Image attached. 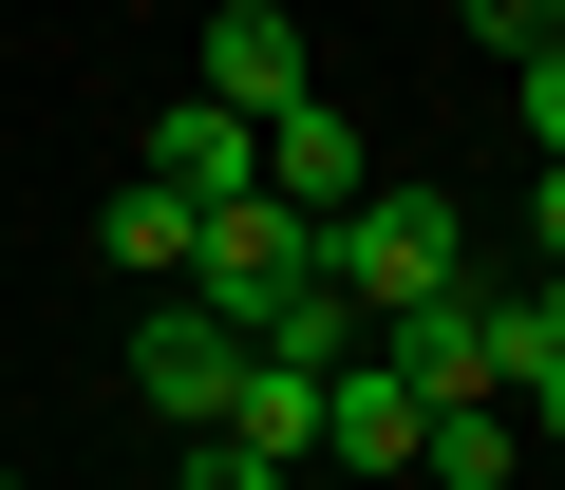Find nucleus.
I'll use <instances>...</instances> for the list:
<instances>
[{
  "mask_svg": "<svg viewBox=\"0 0 565 490\" xmlns=\"http://www.w3.org/2000/svg\"><path fill=\"white\" fill-rule=\"evenodd\" d=\"M527 245H546V265H565V170H527Z\"/></svg>",
  "mask_w": 565,
  "mask_h": 490,
  "instance_id": "obj_12",
  "label": "nucleus"
},
{
  "mask_svg": "<svg viewBox=\"0 0 565 490\" xmlns=\"http://www.w3.org/2000/svg\"><path fill=\"white\" fill-rule=\"evenodd\" d=\"M0 490H20V471H0Z\"/></svg>",
  "mask_w": 565,
  "mask_h": 490,
  "instance_id": "obj_15",
  "label": "nucleus"
},
{
  "mask_svg": "<svg viewBox=\"0 0 565 490\" xmlns=\"http://www.w3.org/2000/svg\"><path fill=\"white\" fill-rule=\"evenodd\" d=\"M151 189H170V207H264V132L207 114V95H170V114H151Z\"/></svg>",
  "mask_w": 565,
  "mask_h": 490,
  "instance_id": "obj_5",
  "label": "nucleus"
},
{
  "mask_svg": "<svg viewBox=\"0 0 565 490\" xmlns=\"http://www.w3.org/2000/svg\"><path fill=\"white\" fill-rule=\"evenodd\" d=\"M302 284H321V226H302V207H207V226H189V284H170V302H207L226 340H264L282 302H302Z\"/></svg>",
  "mask_w": 565,
  "mask_h": 490,
  "instance_id": "obj_2",
  "label": "nucleus"
},
{
  "mask_svg": "<svg viewBox=\"0 0 565 490\" xmlns=\"http://www.w3.org/2000/svg\"><path fill=\"white\" fill-rule=\"evenodd\" d=\"M189 226H207V207H170V189H114V207H95V245H114L132 284H189Z\"/></svg>",
  "mask_w": 565,
  "mask_h": 490,
  "instance_id": "obj_8",
  "label": "nucleus"
},
{
  "mask_svg": "<svg viewBox=\"0 0 565 490\" xmlns=\"http://www.w3.org/2000/svg\"><path fill=\"white\" fill-rule=\"evenodd\" d=\"M189 490H282V471H245V452H207V434H189Z\"/></svg>",
  "mask_w": 565,
  "mask_h": 490,
  "instance_id": "obj_13",
  "label": "nucleus"
},
{
  "mask_svg": "<svg viewBox=\"0 0 565 490\" xmlns=\"http://www.w3.org/2000/svg\"><path fill=\"white\" fill-rule=\"evenodd\" d=\"M226 377H245V340H226L207 302H151V321H132V396H151L170 434H226Z\"/></svg>",
  "mask_w": 565,
  "mask_h": 490,
  "instance_id": "obj_4",
  "label": "nucleus"
},
{
  "mask_svg": "<svg viewBox=\"0 0 565 490\" xmlns=\"http://www.w3.org/2000/svg\"><path fill=\"white\" fill-rule=\"evenodd\" d=\"M321 284L359 302V340L415 321V302H452V284H471V207H452V189H359V207L321 226Z\"/></svg>",
  "mask_w": 565,
  "mask_h": 490,
  "instance_id": "obj_1",
  "label": "nucleus"
},
{
  "mask_svg": "<svg viewBox=\"0 0 565 490\" xmlns=\"http://www.w3.org/2000/svg\"><path fill=\"white\" fill-rule=\"evenodd\" d=\"M509 471H527L509 415H434V434H415V490H509Z\"/></svg>",
  "mask_w": 565,
  "mask_h": 490,
  "instance_id": "obj_9",
  "label": "nucleus"
},
{
  "mask_svg": "<svg viewBox=\"0 0 565 490\" xmlns=\"http://www.w3.org/2000/svg\"><path fill=\"white\" fill-rule=\"evenodd\" d=\"M264 207H302V226H340V207H359V132H340V95L264 114Z\"/></svg>",
  "mask_w": 565,
  "mask_h": 490,
  "instance_id": "obj_6",
  "label": "nucleus"
},
{
  "mask_svg": "<svg viewBox=\"0 0 565 490\" xmlns=\"http://www.w3.org/2000/svg\"><path fill=\"white\" fill-rule=\"evenodd\" d=\"M490 340H509V396H527V377H565V265H546V284H509V302H490Z\"/></svg>",
  "mask_w": 565,
  "mask_h": 490,
  "instance_id": "obj_10",
  "label": "nucleus"
},
{
  "mask_svg": "<svg viewBox=\"0 0 565 490\" xmlns=\"http://www.w3.org/2000/svg\"><path fill=\"white\" fill-rule=\"evenodd\" d=\"M509 434H546V452H565V377H527V415H509Z\"/></svg>",
  "mask_w": 565,
  "mask_h": 490,
  "instance_id": "obj_14",
  "label": "nucleus"
},
{
  "mask_svg": "<svg viewBox=\"0 0 565 490\" xmlns=\"http://www.w3.org/2000/svg\"><path fill=\"white\" fill-rule=\"evenodd\" d=\"M415 434H434V415H415L377 359H340V377H321V452H340V471H415Z\"/></svg>",
  "mask_w": 565,
  "mask_h": 490,
  "instance_id": "obj_7",
  "label": "nucleus"
},
{
  "mask_svg": "<svg viewBox=\"0 0 565 490\" xmlns=\"http://www.w3.org/2000/svg\"><path fill=\"white\" fill-rule=\"evenodd\" d=\"M509 95H527V151H546V170H565V39H546V57H527V76H509Z\"/></svg>",
  "mask_w": 565,
  "mask_h": 490,
  "instance_id": "obj_11",
  "label": "nucleus"
},
{
  "mask_svg": "<svg viewBox=\"0 0 565 490\" xmlns=\"http://www.w3.org/2000/svg\"><path fill=\"white\" fill-rule=\"evenodd\" d=\"M189 95L264 132V114H302V95H321V57H302V20H282V0H226V20L189 39Z\"/></svg>",
  "mask_w": 565,
  "mask_h": 490,
  "instance_id": "obj_3",
  "label": "nucleus"
}]
</instances>
